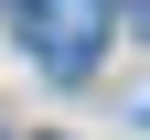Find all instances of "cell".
<instances>
[{
  "mask_svg": "<svg viewBox=\"0 0 150 140\" xmlns=\"http://www.w3.org/2000/svg\"><path fill=\"white\" fill-rule=\"evenodd\" d=\"M22 32L54 75H86L107 54V0H22Z\"/></svg>",
  "mask_w": 150,
  "mask_h": 140,
  "instance_id": "6da1fadb",
  "label": "cell"
}]
</instances>
